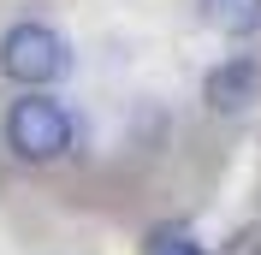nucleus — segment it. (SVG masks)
I'll return each instance as SVG.
<instances>
[{
    "label": "nucleus",
    "mask_w": 261,
    "mask_h": 255,
    "mask_svg": "<svg viewBox=\"0 0 261 255\" xmlns=\"http://www.w3.org/2000/svg\"><path fill=\"white\" fill-rule=\"evenodd\" d=\"M202 18L220 36H255L261 30V0H202Z\"/></svg>",
    "instance_id": "4"
},
{
    "label": "nucleus",
    "mask_w": 261,
    "mask_h": 255,
    "mask_svg": "<svg viewBox=\"0 0 261 255\" xmlns=\"http://www.w3.org/2000/svg\"><path fill=\"white\" fill-rule=\"evenodd\" d=\"M6 143H12L18 160L42 166V160L65 155V143H71V119H65L60 101L24 95V101H12V113H6Z\"/></svg>",
    "instance_id": "2"
},
{
    "label": "nucleus",
    "mask_w": 261,
    "mask_h": 255,
    "mask_svg": "<svg viewBox=\"0 0 261 255\" xmlns=\"http://www.w3.org/2000/svg\"><path fill=\"white\" fill-rule=\"evenodd\" d=\"M148 255H202V249H196L190 238H154V243H148Z\"/></svg>",
    "instance_id": "5"
},
{
    "label": "nucleus",
    "mask_w": 261,
    "mask_h": 255,
    "mask_svg": "<svg viewBox=\"0 0 261 255\" xmlns=\"http://www.w3.org/2000/svg\"><path fill=\"white\" fill-rule=\"evenodd\" d=\"M0 71L12 83H24V89H42V83L71 71V48L48 24H12V30L0 36Z\"/></svg>",
    "instance_id": "1"
},
{
    "label": "nucleus",
    "mask_w": 261,
    "mask_h": 255,
    "mask_svg": "<svg viewBox=\"0 0 261 255\" xmlns=\"http://www.w3.org/2000/svg\"><path fill=\"white\" fill-rule=\"evenodd\" d=\"M202 101L214 113H244L261 101V60H220L202 78Z\"/></svg>",
    "instance_id": "3"
}]
</instances>
